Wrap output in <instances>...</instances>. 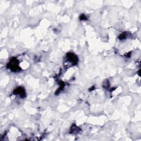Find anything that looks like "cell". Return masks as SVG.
<instances>
[{
	"mask_svg": "<svg viewBox=\"0 0 141 141\" xmlns=\"http://www.w3.org/2000/svg\"><path fill=\"white\" fill-rule=\"evenodd\" d=\"M68 58L69 59V61H71L72 62H74V64H76L78 61L77 57H76L75 55H74L73 53H68L67 55Z\"/></svg>",
	"mask_w": 141,
	"mask_h": 141,
	"instance_id": "2",
	"label": "cell"
},
{
	"mask_svg": "<svg viewBox=\"0 0 141 141\" xmlns=\"http://www.w3.org/2000/svg\"><path fill=\"white\" fill-rule=\"evenodd\" d=\"M15 93L17 94H20L22 97H25V91H24V89L23 88H17L15 90Z\"/></svg>",
	"mask_w": 141,
	"mask_h": 141,
	"instance_id": "3",
	"label": "cell"
},
{
	"mask_svg": "<svg viewBox=\"0 0 141 141\" xmlns=\"http://www.w3.org/2000/svg\"><path fill=\"white\" fill-rule=\"evenodd\" d=\"M17 61L16 59L13 58L11 61V62L9 64V68H10L12 71L18 70V66L17 65Z\"/></svg>",
	"mask_w": 141,
	"mask_h": 141,
	"instance_id": "1",
	"label": "cell"
},
{
	"mask_svg": "<svg viewBox=\"0 0 141 141\" xmlns=\"http://www.w3.org/2000/svg\"><path fill=\"white\" fill-rule=\"evenodd\" d=\"M80 19H84V20H85V19H86L87 18H86V16H85V15H82L81 16V17H80Z\"/></svg>",
	"mask_w": 141,
	"mask_h": 141,
	"instance_id": "4",
	"label": "cell"
}]
</instances>
